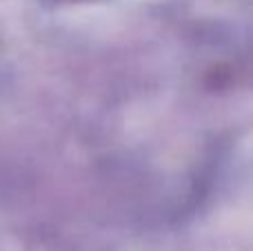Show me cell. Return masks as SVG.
Segmentation results:
<instances>
[{"label": "cell", "instance_id": "obj_1", "mask_svg": "<svg viewBox=\"0 0 253 251\" xmlns=\"http://www.w3.org/2000/svg\"><path fill=\"white\" fill-rule=\"evenodd\" d=\"M62 2H80V0H62Z\"/></svg>", "mask_w": 253, "mask_h": 251}]
</instances>
